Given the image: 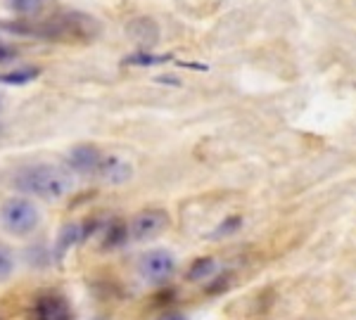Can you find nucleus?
<instances>
[{"instance_id": "obj_14", "label": "nucleus", "mask_w": 356, "mask_h": 320, "mask_svg": "<svg viewBox=\"0 0 356 320\" xmlns=\"http://www.w3.org/2000/svg\"><path fill=\"white\" fill-rule=\"evenodd\" d=\"M8 57H13V50H5V48H0V62H3V60H8Z\"/></svg>"}, {"instance_id": "obj_11", "label": "nucleus", "mask_w": 356, "mask_h": 320, "mask_svg": "<svg viewBox=\"0 0 356 320\" xmlns=\"http://www.w3.org/2000/svg\"><path fill=\"white\" fill-rule=\"evenodd\" d=\"M36 69H24V71H15V74H5V76H0V81L5 83H26L31 81V78H36Z\"/></svg>"}, {"instance_id": "obj_7", "label": "nucleus", "mask_w": 356, "mask_h": 320, "mask_svg": "<svg viewBox=\"0 0 356 320\" xmlns=\"http://www.w3.org/2000/svg\"><path fill=\"white\" fill-rule=\"evenodd\" d=\"M97 176H102V178L110 180V183H124V180L131 176V169L126 167L122 159H117V157H105V159H102L100 171H97Z\"/></svg>"}, {"instance_id": "obj_10", "label": "nucleus", "mask_w": 356, "mask_h": 320, "mask_svg": "<svg viewBox=\"0 0 356 320\" xmlns=\"http://www.w3.org/2000/svg\"><path fill=\"white\" fill-rule=\"evenodd\" d=\"M216 261L214 259H202V261H197L193 268H191V273H188V278L191 280H204V278H209V276H214L216 273Z\"/></svg>"}, {"instance_id": "obj_2", "label": "nucleus", "mask_w": 356, "mask_h": 320, "mask_svg": "<svg viewBox=\"0 0 356 320\" xmlns=\"http://www.w3.org/2000/svg\"><path fill=\"white\" fill-rule=\"evenodd\" d=\"M41 223V211L31 199L10 197L0 204V228L15 237L31 235Z\"/></svg>"}, {"instance_id": "obj_13", "label": "nucleus", "mask_w": 356, "mask_h": 320, "mask_svg": "<svg viewBox=\"0 0 356 320\" xmlns=\"http://www.w3.org/2000/svg\"><path fill=\"white\" fill-rule=\"evenodd\" d=\"M159 320H191V318L183 316V313H166V316H162Z\"/></svg>"}, {"instance_id": "obj_4", "label": "nucleus", "mask_w": 356, "mask_h": 320, "mask_svg": "<svg viewBox=\"0 0 356 320\" xmlns=\"http://www.w3.org/2000/svg\"><path fill=\"white\" fill-rule=\"evenodd\" d=\"M176 271V261L169 251L164 249H154V251H147L143 254L140 259V276L150 283H164L174 276Z\"/></svg>"}, {"instance_id": "obj_6", "label": "nucleus", "mask_w": 356, "mask_h": 320, "mask_svg": "<svg viewBox=\"0 0 356 320\" xmlns=\"http://www.w3.org/2000/svg\"><path fill=\"white\" fill-rule=\"evenodd\" d=\"M102 154L95 150V147H76V150H72L69 154V164H72V169H76L79 174H97L102 167Z\"/></svg>"}, {"instance_id": "obj_3", "label": "nucleus", "mask_w": 356, "mask_h": 320, "mask_svg": "<svg viewBox=\"0 0 356 320\" xmlns=\"http://www.w3.org/2000/svg\"><path fill=\"white\" fill-rule=\"evenodd\" d=\"M169 228V214L162 209H147L134 216V221L126 226V237L136 239V242H145L152 239Z\"/></svg>"}, {"instance_id": "obj_8", "label": "nucleus", "mask_w": 356, "mask_h": 320, "mask_svg": "<svg viewBox=\"0 0 356 320\" xmlns=\"http://www.w3.org/2000/svg\"><path fill=\"white\" fill-rule=\"evenodd\" d=\"M129 31H131V36L136 38V41H140L143 45H147V43H152L150 38H147V31L150 33H157V26H154V22L152 19H136L134 24L129 26Z\"/></svg>"}, {"instance_id": "obj_12", "label": "nucleus", "mask_w": 356, "mask_h": 320, "mask_svg": "<svg viewBox=\"0 0 356 320\" xmlns=\"http://www.w3.org/2000/svg\"><path fill=\"white\" fill-rule=\"evenodd\" d=\"M15 268V261H13V254H10L8 249L0 247V280L10 278V273H13Z\"/></svg>"}, {"instance_id": "obj_5", "label": "nucleus", "mask_w": 356, "mask_h": 320, "mask_svg": "<svg viewBox=\"0 0 356 320\" xmlns=\"http://www.w3.org/2000/svg\"><path fill=\"white\" fill-rule=\"evenodd\" d=\"M33 320H72L69 301L60 292H43L33 301Z\"/></svg>"}, {"instance_id": "obj_1", "label": "nucleus", "mask_w": 356, "mask_h": 320, "mask_svg": "<svg viewBox=\"0 0 356 320\" xmlns=\"http://www.w3.org/2000/svg\"><path fill=\"white\" fill-rule=\"evenodd\" d=\"M15 185L19 190L36 195L43 199H62L67 192H72L74 178L67 169L53 167V164H33L22 171H17Z\"/></svg>"}, {"instance_id": "obj_15", "label": "nucleus", "mask_w": 356, "mask_h": 320, "mask_svg": "<svg viewBox=\"0 0 356 320\" xmlns=\"http://www.w3.org/2000/svg\"><path fill=\"white\" fill-rule=\"evenodd\" d=\"M97 320H105V318H97Z\"/></svg>"}, {"instance_id": "obj_9", "label": "nucleus", "mask_w": 356, "mask_h": 320, "mask_svg": "<svg viewBox=\"0 0 356 320\" xmlns=\"http://www.w3.org/2000/svg\"><path fill=\"white\" fill-rule=\"evenodd\" d=\"M8 5L17 15H36L43 10L45 0H8Z\"/></svg>"}]
</instances>
